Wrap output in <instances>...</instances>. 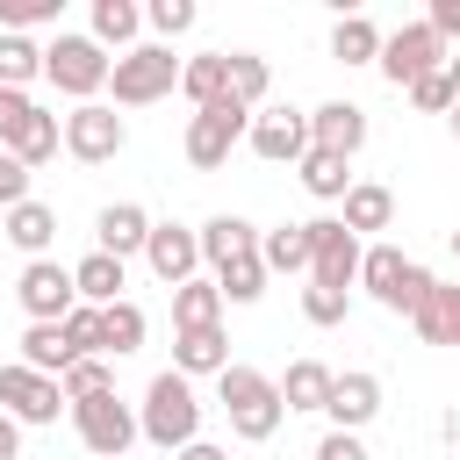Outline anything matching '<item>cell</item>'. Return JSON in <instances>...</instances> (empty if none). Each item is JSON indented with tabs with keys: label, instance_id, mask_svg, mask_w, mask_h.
<instances>
[{
	"label": "cell",
	"instance_id": "cell-1",
	"mask_svg": "<svg viewBox=\"0 0 460 460\" xmlns=\"http://www.w3.org/2000/svg\"><path fill=\"white\" fill-rule=\"evenodd\" d=\"M137 438H151L158 453H180V446L201 438V395H194L187 374H172V367L151 374V388L137 402Z\"/></svg>",
	"mask_w": 460,
	"mask_h": 460
},
{
	"label": "cell",
	"instance_id": "cell-2",
	"mask_svg": "<svg viewBox=\"0 0 460 460\" xmlns=\"http://www.w3.org/2000/svg\"><path fill=\"white\" fill-rule=\"evenodd\" d=\"M216 402H223V417H230V431L244 438V446H266L273 431H280V388H273V374H259V367H223L216 374Z\"/></svg>",
	"mask_w": 460,
	"mask_h": 460
},
{
	"label": "cell",
	"instance_id": "cell-3",
	"mask_svg": "<svg viewBox=\"0 0 460 460\" xmlns=\"http://www.w3.org/2000/svg\"><path fill=\"white\" fill-rule=\"evenodd\" d=\"M359 288H367L381 309L417 316V309H424V295H431V273H424L417 259H402L395 244H367V252H359Z\"/></svg>",
	"mask_w": 460,
	"mask_h": 460
},
{
	"label": "cell",
	"instance_id": "cell-4",
	"mask_svg": "<svg viewBox=\"0 0 460 460\" xmlns=\"http://www.w3.org/2000/svg\"><path fill=\"white\" fill-rule=\"evenodd\" d=\"M108 72H115V58H108L93 36H65V29H58V36L43 43V79H50L58 93H72L79 108L108 86Z\"/></svg>",
	"mask_w": 460,
	"mask_h": 460
},
{
	"label": "cell",
	"instance_id": "cell-5",
	"mask_svg": "<svg viewBox=\"0 0 460 460\" xmlns=\"http://www.w3.org/2000/svg\"><path fill=\"white\" fill-rule=\"evenodd\" d=\"M108 86H115V108H151V101H165L180 86V58L165 43H137V50L115 58Z\"/></svg>",
	"mask_w": 460,
	"mask_h": 460
},
{
	"label": "cell",
	"instance_id": "cell-6",
	"mask_svg": "<svg viewBox=\"0 0 460 460\" xmlns=\"http://www.w3.org/2000/svg\"><path fill=\"white\" fill-rule=\"evenodd\" d=\"M244 129H252V108L216 101V108H194V122H187L180 151H187V165H194V172H216V165H230V151L244 144Z\"/></svg>",
	"mask_w": 460,
	"mask_h": 460
},
{
	"label": "cell",
	"instance_id": "cell-7",
	"mask_svg": "<svg viewBox=\"0 0 460 460\" xmlns=\"http://www.w3.org/2000/svg\"><path fill=\"white\" fill-rule=\"evenodd\" d=\"M72 410V431H79V446L86 453H101V460H122L129 446H137V410L108 388V395H86V402H65Z\"/></svg>",
	"mask_w": 460,
	"mask_h": 460
},
{
	"label": "cell",
	"instance_id": "cell-8",
	"mask_svg": "<svg viewBox=\"0 0 460 460\" xmlns=\"http://www.w3.org/2000/svg\"><path fill=\"white\" fill-rule=\"evenodd\" d=\"M374 65L388 72V86H417L424 72H446V43L431 36V22H402L395 36H381Z\"/></svg>",
	"mask_w": 460,
	"mask_h": 460
},
{
	"label": "cell",
	"instance_id": "cell-9",
	"mask_svg": "<svg viewBox=\"0 0 460 460\" xmlns=\"http://www.w3.org/2000/svg\"><path fill=\"white\" fill-rule=\"evenodd\" d=\"M359 252H367V244H359L338 216H316V223H309V280H316V288H345V295H352Z\"/></svg>",
	"mask_w": 460,
	"mask_h": 460
},
{
	"label": "cell",
	"instance_id": "cell-10",
	"mask_svg": "<svg viewBox=\"0 0 460 460\" xmlns=\"http://www.w3.org/2000/svg\"><path fill=\"white\" fill-rule=\"evenodd\" d=\"M14 302L29 309V323H65L79 309V288H72V266L58 259H29L22 280H14Z\"/></svg>",
	"mask_w": 460,
	"mask_h": 460
},
{
	"label": "cell",
	"instance_id": "cell-11",
	"mask_svg": "<svg viewBox=\"0 0 460 460\" xmlns=\"http://www.w3.org/2000/svg\"><path fill=\"white\" fill-rule=\"evenodd\" d=\"M58 410H65V388L50 374H36L22 359L0 367V417H14V424H58Z\"/></svg>",
	"mask_w": 460,
	"mask_h": 460
},
{
	"label": "cell",
	"instance_id": "cell-12",
	"mask_svg": "<svg viewBox=\"0 0 460 460\" xmlns=\"http://www.w3.org/2000/svg\"><path fill=\"white\" fill-rule=\"evenodd\" d=\"M122 144H129V129H122V115H115L108 101H86V108L65 115V151H72L79 165H108Z\"/></svg>",
	"mask_w": 460,
	"mask_h": 460
},
{
	"label": "cell",
	"instance_id": "cell-13",
	"mask_svg": "<svg viewBox=\"0 0 460 460\" xmlns=\"http://www.w3.org/2000/svg\"><path fill=\"white\" fill-rule=\"evenodd\" d=\"M244 144H252L266 165H302V151H309V115H302V108H259L252 129H244Z\"/></svg>",
	"mask_w": 460,
	"mask_h": 460
},
{
	"label": "cell",
	"instance_id": "cell-14",
	"mask_svg": "<svg viewBox=\"0 0 460 460\" xmlns=\"http://www.w3.org/2000/svg\"><path fill=\"white\" fill-rule=\"evenodd\" d=\"M144 266H151L165 288H187V280L201 273V237H194L187 223H151V237H144Z\"/></svg>",
	"mask_w": 460,
	"mask_h": 460
},
{
	"label": "cell",
	"instance_id": "cell-15",
	"mask_svg": "<svg viewBox=\"0 0 460 460\" xmlns=\"http://www.w3.org/2000/svg\"><path fill=\"white\" fill-rule=\"evenodd\" d=\"M359 144H367V108H359V101H323V108H309V151L359 158Z\"/></svg>",
	"mask_w": 460,
	"mask_h": 460
},
{
	"label": "cell",
	"instance_id": "cell-16",
	"mask_svg": "<svg viewBox=\"0 0 460 460\" xmlns=\"http://www.w3.org/2000/svg\"><path fill=\"white\" fill-rule=\"evenodd\" d=\"M58 144H65V122H58V115H43L36 101H29V108L0 129V151H7V158H22L29 172H36L43 158H58Z\"/></svg>",
	"mask_w": 460,
	"mask_h": 460
},
{
	"label": "cell",
	"instance_id": "cell-17",
	"mask_svg": "<svg viewBox=\"0 0 460 460\" xmlns=\"http://www.w3.org/2000/svg\"><path fill=\"white\" fill-rule=\"evenodd\" d=\"M323 417H331V431H359V424H374V417H381V374H338Z\"/></svg>",
	"mask_w": 460,
	"mask_h": 460
},
{
	"label": "cell",
	"instance_id": "cell-18",
	"mask_svg": "<svg viewBox=\"0 0 460 460\" xmlns=\"http://www.w3.org/2000/svg\"><path fill=\"white\" fill-rule=\"evenodd\" d=\"M93 237H101V252H108V259H122V266H129V259L144 252V237H151V216H144L137 201H108V208L93 216Z\"/></svg>",
	"mask_w": 460,
	"mask_h": 460
},
{
	"label": "cell",
	"instance_id": "cell-19",
	"mask_svg": "<svg viewBox=\"0 0 460 460\" xmlns=\"http://www.w3.org/2000/svg\"><path fill=\"white\" fill-rule=\"evenodd\" d=\"M194 237H201V266H208V273H216V266H230V259H244V252H259V230H252L244 216H230V208H223V216H208Z\"/></svg>",
	"mask_w": 460,
	"mask_h": 460
},
{
	"label": "cell",
	"instance_id": "cell-20",
	"mask_svg": "<svg viewBox=\"0 0 460 460\" xmlns=\"http://www.w3.org/2000/svg\"><path fill=\"white\" fill-rule=\"evenodd\" d=\"M230 367V338H223V323H208V331H172V374H223Z\"/></svg>",
	"mask_w": 460,
	"mask_h": 460
},
{
	"label": "cell",
	"instance_id": "cell-21",
	"mask_svg": "<svg viewBox=\"0 0 460 460\" xmlns=\"http://www.w3.org/2000/svg\"><path fill=\"white\" fill-rule=\"evenodd\" d=\"M72 288H79V302H86V309H108V302H122L129 266H122V259H108V252H86V259L72 266Z\"/></svg>",
	"mask_w": 460,
	"mask_h": 460
},
{
	"label": "cell",
	"instance_id": "cell-22",
	"mask_svg": "<svg viewBox=\"0 0 460 460\" xmlns=\"http://www.w3.org/2000/svg\"><path fill=\"white\" fill-rule=\"evenodd\" d=\"M410 323H417L424 345H460V280H431V295Z\"/></svg>",
	"mask_w": 460,
	"mask_h": 460
},
{
	"label": "cell",
	"instance_id": "cell-23",
	"mask_svg": "<svg viewBox=\"0 0 460 460\" xmlns=\"http://www.w3.org/2000/svg\"><path fill=\"white\" fill-rule=\"evenodd\" d=\"M180 93H187L194 108L230 101V50H201V58H187V65H180Z\"/></svg>",
	"mask_w": 460,
	"mask_h": 460
},
{
	"label": "cell",
	"instance_id": "cell-24",
	"mask_svg": "<svg viewBox=\"0 0 460 460\" xmlns=\"http://www.w3.org/2000/svg\"><path fill=\"white\" fill-rule=\"evenodd\" d=\"M352 237H367V230H388L395 223V194L381 187V180H352L345 187V216H338Z\"/></svg>",
	"mask_w": 460,
	"mask_h": 460
},
{
	"label": "cell",
	"instance_id": "cell-25",
	"mask_svg": "<svg viewBox=\"0 0 460 460\" xmlns=\"http://www.w3.org/2000/svg\"><path fill=\"white\" fill-rule=\"evenodd\" d=\"M331 381H338V374H331L323 359H295L273 388H280V410L295 417V410H323V402H331Z\"/></svg>",
	"mask_w": 460,
	"mask_h": 460
},
{
	"label": "cell",
	"instance_id": "cell-26",
	"mask_svg": "<svg viewBox=\"0 0 460 460\" xmlns=\"http://www.w3.org/2000/svg\"><path fill=\"white\" fill-rule=\"evenodd\" d=\"M50 237H58V208H50V201H36V194H29L22 208H7V244H14V252L43 259V252H50Z\"/></svg>",
	"mask_w": 460,
	"mask_h": 460
},
{
	"label": "cell",
	"instance_id": "cell-27",
	"mask_svg": "<svg viewBox=\"0 0 460 460\" xmlns=\"http://www.w3.org/2000/svg\"><path fill=\"white\" fill-rule=\"evenodd\" d=\"M137 29H144V7H137V0H93V29H86V36H93L101 50H108V43H115V50H137Z\"/></svg>",
	"mask_w": 460,
	"mask_h": 460
},
{
	"label": "cell",
	"instance_id": "cell-28",
	"mask_svg": "<svg viewBox=\"0 0 460 460\" xmlns=\"http://www.w3.org/2000/svg\"><path fill=\"white\" fill-rule=\"evenodd\" d=\"M259 259H266V273H309V223L259 230Z\"/></svg>",
	"mask_w": 460,
	"mask_h": 460
},
{
	"label": "cell",
	"instance_id": "cell-29",
	"mask_svg": "<svg viewBox=\"0 0 460 460\" xmlns=\"http://www.w3.org/2000/svg\"><path fill=\"white\" fill-rule=\"evenodd\" d=\"M208 323H223V295H216V280H187V288H172V331H208Z\"/></svg>",
	"mask_w": 460,
	"mask_h": 460
},
{
	"label": "cell",
	"instance_id": "cell-30",
	"mask_svg": "<svg viewBox=\"0 0 460 460\" xmlns=\"http://www.w3.org/2000/svg\"><path fill=\"white\" fill-rule=\"evenodd\" d=\"M72 359H79V352L65 345V331H58V323H29V331H22V367H36V374H50V381H58Z\"/></svg>",
	"mask_w": 460,
	"mask_h": 460
},
{
	"label": "cell",
	"instance_id": "cell-31",
	"mask_svg": "<svg viewBox=\"0 0 460 460\" xmlns=\"http://www.w3.org/2000/svg\"><path fill=\"white\" fill-rule=\"evenodd\" d=\"M331 58H338V65H374V58H381V29H374L367 14H338V29H331Z\"/></svg>",
	"mask_w": 460,
	"mask_h": 460
},
{
	"label": "cell",
	"instance_id": "cell-32",
	"mask_svg": "<svg viewBox=\"0 0 460 460\" xmlns=\"http://www.w3.org/2000/svg\"><path fill=\"white\" fill-rule=\"evenodd\" d=\"M302 187L316 194V201H345V187H352V158H331V151H302Z\"/></svg>",
	"mask_w": 460,
	"mask_h": 460
},
{
	"label": "cell",
	"instance_id": "cell-33",
	"mask_svg": "<svg viewBox=\"0 0 460 460\" xmlns=\"http://www.w3.org/2000/svg\"><path fill=\"white\" fill-rule=\"evenodd\" d=\"M208 280H216V295H223V309H230V302H259V295H266V259H259V252H244V259H230V266H216Z\"/></svg>",
	"mask_w": 460,
	"mask_h": 460
},
{
	"label": "cell",
	"instance_id": "cell-34",
	"mask_svg": "<svg viewBox=\"0 0 460 460\" xmlns=\"http://www.w3.org/2000/svg\"><path fill=\"white\" fill-rule=\"evenodd\" d=\"M144 331H151V323H144V309H137L129 295L101 309V352H115V359H122V352H137V345H144Z\"/></svg>",
	"mask_w": 460,
	"mask_h": 460
},
{
	"label": "cell",
	"instance_id": "cell-35",
	"mask_svg": "<svg viewBox=\"0 0 460 460\" xmlns=\"http://www.w3.org/2000/svg\"><path fill=\"white\" fill-rule=\"evenodd\" d=\"M266 86H273L266 58H259V50H230V101L259 115V108H266Z\"/></svg>",
	"mask_w": 460,
	"mask_h": 460
},
{
	"label": "cell",
	"instance_id": "cell-36",
	"mask_svg": "<svg viewBox=\"0 0 460 460\" xmlns=\"http://www.w3.org/2000/svg\"><path fill=\"white\" fill-rule=\"evenodd\" d=\"M29 79H43V43H29V36H7L0 29V86H29Z\"/></svg>",
	"mask_w": 460,
	"mask_h": 460
},
{
	"label": "cell",
	"instance_id": "cell-37",
	"mask_svg": "<svg viewBox=\"0 0 460 460\" xmlns=\"http://www.w3.org/2000/svg\"><path fill=\"white\" fill-rule=\"evenodd\" d=\"M58 388H65V402H86V395H108L115 374H108V359H72V367L58 374Z\"/></svg>",
	"mask_w": 460,
	"mask_h": 460
},
{
	"label": "cell",
	"instance_id": "cell-38",
	"mask_svg": "<svg viewBox=\"0 0 460 460\" xmlns=\"http://www.w3.org/2000/svg\"><path fill=\"white\" fill-rule=\"evenodd\" d=\"M345 309H352V295H345V288H316V280L302 288V316H309L316 331H331V323H345Z\"/></svg>",
	"mask_w": 460,
	"mask_h": 460
},
{
	"label": "cell",
	"instance_id": "cell-39",
	"mask_svg": "<svg viewBox=\"0 0 460 460\" xmlns=\"http://www.w3.org/2000/svg\"><path fill=\"white\" fill-rule=\"evenodd\" d=\"M58 331H65V345H72L79 359H108V352H101V309H86V302H79Z\"/></svg>",
	"mask_w": 460,
	"mask_h": 460
},
{
	"label": "cell",
	"instance_id": "cell-40",
	"mask_svg": "<svg viewBox=\"0 0 460 460\" xmlns=\"http://www.w3.org/2000/svg\"><path fill=\"white\" fill-rule=\"evenodd\" d=\"M144 22H151L158 36H187V29L201 22V7H194V0H151V7H144Z\"/></svg>",
	"mask_w": 460,
	"mask_h": 460
},
{
	"label": "cell",
	"instance_id": "cell-41",
	"mask_svg": "<svg viewBox=\"0 0 460 460\" xmlns=\"http://www.w3.org/2000/svg\"><path fill=\"white\" fill-rule=\"evenodd\" d=\"M410 108H424V115H446V108H453V86H446V72H424V79L410 86Z\"/></svg>",
	"mask_w": 460,
	"mask_h": 460
},
{
	"label": "cell",
	"instance_id": "cell-42",
	"mask_svg": "<svg viewBox=\"0 0 460 460\" xmlns=\"http://www.w3.org/2000/svg\"><path fill=\"white\" fill-rule=\"evenodd\" d=\"M22 201H29V165L0 151V208H22Z\"/></svg>",
	"mask_w": 460,
	"mask_h": 460
},
{
	"label": "cell",
	"instance_id": "cell-43",
	"mask_svg": "<svg viewBox=\"0 0 460 460\" xmlns=\"http://www.w3.org/2000/svg\"><path fill=\"white\" fill-rule=\"evenodd\" d=\"M316 460H367V446H359V431H323Z\"/></svg>",
	"mask_w": 460,
	"mask_h": 460
},
{
	"label": "cell",
	"instance_id": "cell-44",
	"mask_svg": "<svg viewBox=\"0 0 460 460\" xmlns=\"http://www.w3.org/2000/svg\"><path fill=\"white\" fill-rule=\"evenodd\" d=\"M424 22H431V36H438V43H453V36H460V0H431V14H424Z\"/></svg>",
	"mask_w": 460,
	"mask_h": 460
},
{
	"label": "cell",
	"instance_id": "cell-45",
	"mask_svg": "<svg viewBox=\"0 0 460 460\" xmlns=\"http://www.w3.org/2000/svg\"><path fill=\"white\" fill-rule=\"evenodd\" d=\"M172 460H230V453H223V446H208V438H194V446H180Z\"/></svg>",
	"mask_w": 460,
	"mask_h": 460
},
{
	"label": "cell",
	"instance_id": "cell-46",
	"mask_svg": "<svg viewBox=\"0 0 460 460\" xmlns=\"http://www.w3.org/2000/svg\"><path fill=\"white\" fill-rule=\"evenodd\" d=\"M22 108H29V93H14V86H0V129H7V122L22 115Z\"/></svg>",
	"mask_w": 460,
	"mask_h": 460
},
{
	"label": "cell",
	"instance_id": "cell-47",
	"mask_svg": "<svg viewBox=\"0 0 460 460\" xmlns=\"http://www.w3.org/2000/svg\"><path fill=\"white\" fill-rule=\"evenodd\" d=\"M14 446H22V424H14V417H0V460H14Z\"/></svg>",
	"mask_w": 460,
	"mask_h": 460
},
{
	"label": "cell",
	"instance_id": "cell-48",
	"mask_svg": "<svg viewBox=\"0 0 460 460\" xmlns=\"http://www.w3.org/2000/svg\"><path fill=\"white\" fill-rule=\"evenodd\" d=\"M446 86H453V101H460V58L446 50Z\"/></svg>",
	"mask_w": 460,
	"mask_h": 460
},
{
	"label": "cell",
	"instance_id": "cell-49",
	"mask_svg": "<svg viewBox=\"0 0 460 460\" xmlns=\"http://www.w3.org/2000/svg\"><path fill=\"white\" fill-rule=\"evenodd\" d=\"M446 122H453V137H460V101H453V108H446Z\"/></svg>",
	"mask_w": 460,
	"mask_h": 460
},
{
	"label": "cell",
	"instance_id": "cell-50",
	"mask_svg": "<svg viewBox=\"0 0 460 460\" xmlns=\"http://www.w3.org/2000/svg\"><path fill=\"white\" fill-rule=\"evenodd\" d=\"M453 259H460V230H453Z\"/></svg>",
	"mask_w": 460,
	"mask_h": 460
},
{
	"label": "cell",
	"instance_id": "cell-51",
	"mask_svg": "<svg viewBox=\"0 0 460 460\" xmlns=\"http://www.w3.org/2000/svg\"><path fill=\"white\" fill-rule=\"evenodd\" d=\"M453 460H460V453H453Z\"/></svg>",
	"mask_w": 460,
	"mask_h": 460
}]
</instances>
